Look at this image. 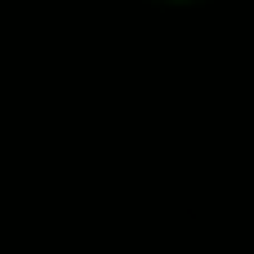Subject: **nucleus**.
Instances as JSON below:
<instances>
[]
</instances>
